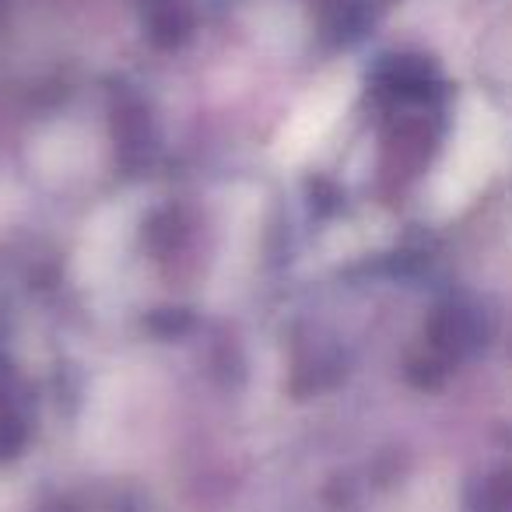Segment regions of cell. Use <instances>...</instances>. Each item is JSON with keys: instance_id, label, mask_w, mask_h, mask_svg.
Wrapping results in <instances>:
<instances>
[{"instance_id": "obj_2", "label": "cell", "mask_w": 512, "mask_h": 512, "mask_svg": "<svg viewBox=\"0 0 512 512\" xmlns=\"http://www.w3.org/2000/svg\"><path fill=\"white\" fill-rule=\"evenodd\" d=\"M344 102H348V81L344 78H337L334 85H323L320 92H313V99H309L306 106L295 113V120L285 127V137H281V155H285L288 162L309 155V151L323 141V134L334 127V120L344 109Z\"/></svg>"}, {"instance_id": "obj_1", "label": "cell", "mask_w": 512, "mask_h": 512, "mask_svg": "<svg viewBox=\"0 0 512 512\" xmlns=\"http://www.w3.org/2000/svg\"><path fill=\"white\" fill-rule=\"evenodd\" d=\"M495 158H498V123L488 109L477 106L463 120L460 134L453 141V151H449V162L442 169V183H439L442 204L460 207L463 200L474 197L484 179H488Z\"/></svg>"}]
</instances>
